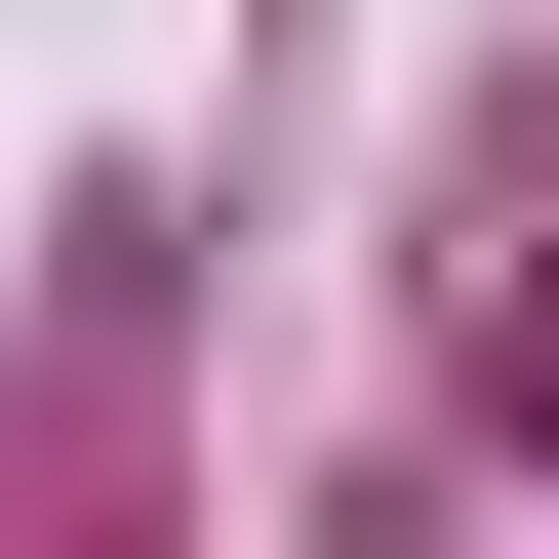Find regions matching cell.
Instances as JSON below:
<instances>
[{
    "mask_svg": "<svg viewBox=\"0 0 559 559\" xmlns=\"http://www.w3.org/2000/svg\"><path fill=\"white\" fill-rule=\"evenodd\" d=\"M520 440H559V280H520Z\"/></svg>",
    "mask_w": 559,
    "mask_h": 559,
    "instance_id": "obj_1",
    "label": "cell"
}]
</instances>
